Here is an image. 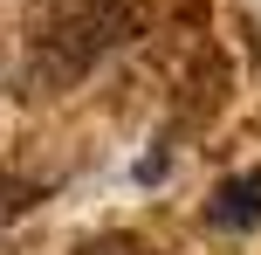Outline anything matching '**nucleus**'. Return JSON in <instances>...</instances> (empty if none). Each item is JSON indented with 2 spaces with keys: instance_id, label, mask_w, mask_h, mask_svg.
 <instances>
[{
  "instance_id": "obj_1",
  "label": "nucleus",
  "mask_w": 261,
  "mask_h": 255,
  "mask_svg": "<svg viewBox=\"0 0 261 255\" xmlns=\"http://www.w3.org/2000/svg\"><path fill=\"white\" fill-rule=\"evenodd\" d=\"M130 35H138V0H76V7H62L48 28H35L21 83L35 97H62Z\"/></svg>"
},
{
  "instance_id": "obj_2",
  "label": "nucleus",
  "mask_w": 261,
  "mask_h": 255,
  "mask_svg": "<svg viewBox=\"0 0 261 255\" xmlns=\"http://www.w3.org/2000/svg\"><path fill=\"white\" fill-rule=\"evenodd\" d=\"M206 221L227 228V235L261 228V173H227L220 187H213V200H206Z\"/></svg>"
},
{
  "instance_id": "obj_3",
  "label": "nucleus",
  "mask_w": 261,
  "mask_h": 255,
  "mask_svg": "<svg viewBox=\"0 0 261 255\" xmlns=\"http://www.w3.org/2000/svg\"><path fill=\"white\" fill-rule=\"evenodd\" d=\"M76 255H138V242L130 235H103V242H83Z\"/></svg>"
}]
</instances>
